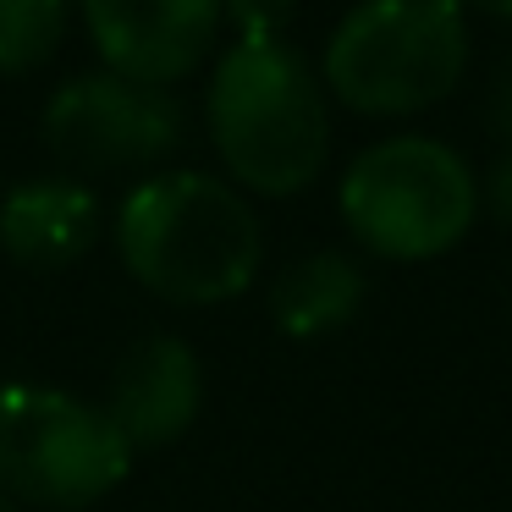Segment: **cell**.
Returning a JSON list of instances; mask_svg holds the SVG:
<instances>
[{
	"mask_svg": "<svg viewBox=\"0 0 512 512\" xmlns=\"http://www.w3.org/2000/svg\"><path fill=\"white\" fill-rule=\"evenodd\" d=\"M116 248L133 281L166 303H232L254 287L265 232L237 188L204 171H160L116 210Z\"/></svg>",
	"mask_w": 512,
	"mask_h": 512,
	"instance_id": "6da1fadb",
	"label": "cell"
},
{
	"mask_svg": "<svg viewBox=\"0 0 512 512\" xmlns=\"http://www.w3.org/2000/svg\"><path fill=\"white\" fill-rule=\"evenodd\" d=\"M210 138L243 188L287 199L320 177L331 116L309 67L270 34H254L226 50L210 78Z\"/></svg>",
	"mask_w": 512,
	"mask_h": 512,
	"instance_id": "7a4b0ae2",
	"label": "cell"
},
{
	"mask_svg": "<svg viewBox=\"0 0 512 512\" xmlns=\"http://www.w3.org/2000/svg\"><path fill=\"white\" fill-rule=\"evenodd\" d=\"M468 67V23L441 0H375L336 23L325 83L358 116H413L446 100Z\"/></svg>",
	"mask_w": 512,
	"mask_h": 512,
	"instance_id": "3957f363",
	"label": "cell"
},
{
	"mask_svg": "<svg viewBox=\"0 0 512 512\" xmlns=\"http://www.w3.org/2000/svg\"><path fill=\"white\" fill-rule=\"evenodd\" d=\"M342 215L353 237L380 259H435L474 226L479 182L441 138H380L347 166Z\"/></svg>",
	"mask_w": 512,
	"mask_h": 512,
	"instance_id": "277c9868",
	"label": "cell"
},
{
	"mask_svg": "<svg viewBox=\"0 0 512 512\" xmlns=\"http://www.w3.org/2000/svg\"><path fill=\"white\" fill-rule=\"evenodd\" d=\"M133 468V452L83 397L61 386H0V496L50 512L105 501Z\"/></svg>",
	"mask_w": 512,
	"mask_h": 512,
	"instance_id": "5b68a950",
	"label": "cell"
},
{
	"mask_svg": "<svg viewBox=\"0 0 512 512\" xmlns=\"http://www.w3.org/2000/svg\"><path fill=\"white\" fill-rule=\"evenodd\" d=\"M39 133L67 171L100 177V171L155 166L160 155H171L182 138V111L166 89H138L116 72H89L56 89Z\"/></svg>",
	"mask_w": 512,
	"mask_h": 512,
	"instance_id": "8992f818",
	"label": "cell"
},
{
	"mask_svg": "<svg viewBox=\"0 0 512 512\" xmlns=\"http://www.w3.org/2000/svg\"><path fill=\"white\" fill-rule=\"evenodd\" d=\"M83 23L116 78L138 89H166L210 56L221 6L210 0H89Z\"/></svg>",
	"mask_w": 512,
	"mask_h": 512,
	"instance_id": "52a82bcc",
	"label": "cell"
},
{
	"mask_svg": "<svg viewBox=\"0 0 512 512\" xmlns=\"http://www.w3.org/2000/svg\"><path fill=\"white\" fill-rule=\"evenodd\" d=\"M204 402V375L199 358L182 336H144L122 353L111 375V397H105V419L127 441V452H155L188 435Z\"/></svg>",
	"mask_w": 512,
	"mask_h": 512,
	"instance_id": "ba28073f",
	"label": "cell"
},
{
	"mask_svg": "<svg viewBox=\"0 0 512 512\" xmlns=\"http://www.w3.org/2000/svg\"><path fill=\"white\" fill-rule=\"evenodd\" d=\"M100 232V204L83 182H23L0 204V248L28 270H61L83 259Z\"/></svg>",
	"mask_w": 512,
	"mask_h": 512,
	"instance_id": "9c48e42d",
	"label": "cell"
},
{
	"mask_svg": "<svg viewBox=\"0 0 512 512\" xmlns=\"http://www.w3.org/2000/svg\"><path fill=\"white\" fill-rule=\"evenodd\" d=\"M364 303V270L353 265V254L342 248H320L303 254L270 281V320L287 336L309 342V336H331Z\"/></svg>",
	"mask_w": 512,
	"mask_h": 512,
	"instance_id": "30bf717a",
	"label": "cell"
},
{
	"mask_svg": "<svg viewBox=\"0 0 512 512\" xmlns=\"http://www.w3.org/2000/svg\"><path fill=\"white\" fill-rule=\"evenodd\" d=\"M67 34L61 0H0V78L39 72Z\"/></svg>",
	"mask_w": 512,
	"mask_h": 512,
	"instance_id": "8fae6325",
	"label": "cell"
},
{
	"mask_svg": "<svg viewBox=\"0 0 512 512\" xmlns=\"http://www.w3.org/2000/svg\"><path fill=\"white\" fill-rule=\"evenodd\" d=\"M485 204H490V215H496L501 226H512V149L490 166V177H485Z\"/></svg>",
	"mask_w": 512,
	"mask_h": 512,
	"instance_id": "7c38bea8",
	"label": "cell"
},
{
	"mask_svg": "<svg viewBox=\"0 0 512 512\" xmlns=\"http://www.w3.org/2000/svg\"><path fill=\"white\" fill-rule=\"evenodd\" d=\"M490 127L512 144V67H501L496 89H490Z\"/></svg>",
	"mask_w": 512,
	"mask_h": 512,
	"instance_id": "4fadbf2b",
	"label": "cell"
},
{
	"mask_svg": "<svg viewBox=\"0 0 512 512\" xmlns=\"http://www.w3.org/2000/svg\"><path fill=\"white\" fill-rule=\"evenodd\" d=\"M0 512H17V507H12V501H6V496H0Z\"/></svg>",
	"mask_w": 512,
	"mask_h": 512,
	"instance_id": "5bb4252c",
	"label": "cell"
},
{
	"mask_svg": "<svg viewBox=\"0 0 512 512\" xmlns=\"http://www.w3.org/2000/svg\"><path fill=\"white\" fill-rule=\"evenodd\" d=\"M501 17H512V6H501Z\"/></svg>",
	"mask_w": 512,
	"mask_h": 512,
	"instance_id": "9a60e30c",
	"label": "cell"
}]
</instances>
